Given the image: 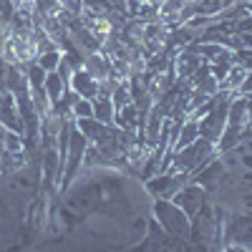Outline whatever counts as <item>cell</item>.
<instances>
[{
	"mask_svg": "<svg viewBox=\"0 0 252 252\" xmlns=\"http://www.w3.org/2000/svg\"><path fill=\"white\" fill-rule=\"evenodd\" d=\"M220 245L227 250H252V217L242 212H227Z\"/></svg>",
	"mask_w": 252,
	"mask_h": 252,
	"instance_id": "cell-4",
	"label": "cell"
},
{
	"mask_svg": "<svg viewBox=\"0 0 252 252\" xmlns=\"http://www.w3.org/2000/svg\"><path fill=\"white\" fill-rule=\"evenodd\" d=\"M207 197H209V192H207V189H204L202 184H197V182H192V179H187V182L177 189V194L172 197V202H174V204H179V207L184 209V212H187L189 217H192V215L197 212V209L207 202Z\"/></svg>",
	"mask_w": 252,
	"mask_h": 252,
	"instance_id": "cell-6",
	"label": "cell"
},
{
	"mask_svg": "<svg viewBox=\"0 0 252 252\" xmlns=\"http://www.w3.org/2000/svg\"><path fill=\"white\" fill-rule=\"evenodd\" d=\"M61 58H63V51H61V48H53V51L38 53V56H35V63L48 73V71H56V68L61 66Z\"/></svg>",
	"mask_w": 252,
	"mask_h": 252,
	"instance_id": "cell-16",
	"label": "cell"
},
{
	"mask_svg": "<svg viewBox=\"0 0 252 252\" xmlns=\"http://www.w3.org/2000/svg\"><path fill=\"white\" fill-rule=\"evenodd\" d=\"M68 89L76 91V94L83 96V98H96V96H98V81L81 66V68L73 71V76H71V81H68Z\"/></svg>",
	"mask_w": 252,
	"mask_h": 252,
	"instance_id": "cell-9",
	"label": "cell"
},
{
	"mask_svg": "<svg viewBox=\"0 0 252 252\" xmlns=\"http://www.w3.org/2000/svg\"><path fill=\"white\" fill-rule=\"evenodd\" d=\"M235 63L245 71H252V48H237L235 51Z\"/></svg>",
	"mask_w": 252,
	"mask_h": 252,
	"instance_id": "cell-23",
	"label": "cell"
},
{
	"mask_svg": "<svg viewBox=\"0 0 252 252\" xmlns=\"http://www.w3.org/2000/svg\"><path fill=\"white\" fill-rule=\"evenodd\" d=\"M154 220L161 224V229L174 245H187L189 232H192V217H189L179 204L172 199H157L154 202Z\"/></svg>",
	"mask_w": 252,
	"mask_h": 252,
	"instance_id": "cell-1",
	"label": "cell"
},
{
	"mask_svg": "<svg viewBox=\"0 0 252 252\" xmlns=\"http://www.w3.org/2000/svg\"><path fill=\"white\" fill-rule=\"evenodd\" d=\"M217 237H222V224L215 217V204L204 202L192 215V232H189V242H194L199 247H222Z\"/></svg>",
	"mask_w": 252,
	"mask_h": 252,
	"instance_id": "cell-3",
	"label": "cell"
},
{
	"mask_svg": "<svg viewBox=\"0 0 252 252\" xmlns=\"http://www.w3.org/2000/svg\"><path fill=\"white\" fill-rule=\"evenodd\" d=\"M111 101H114V109H121L126 103H131V89H129V81H119L114 91H111Z\"/></svg>",
	"mask_w": 252,
	"mask_h": 252,
	"instance_id": "cell-19",
	"label": "cell"
},
{
	"mask_svg": "<svg viewBox=\"0 0 252 252\" xmlns=\"http://www.w3.org/2000/svg\"><path fill=\"white\" fill-rule=\"evenodd\" d=\"M116 109H114V101L111 96H96L94 98V119H98L101 124H114Z\"/></svg>",
	"mask_w": 252,
	"mask_h": 252,
	"instance_id": "cell-14",
	"label": "cell"
},
{
	"mask_svg": "<svg viewBox=\"0 0 252 252\" xmlns=\"http://www.w3.org/2000/svg\"><path fill=\"white\" fill-rule=\"evenodd\" d=\"M237 0H199L197 3V13L202 15H220L222 10H227L229 5H235Z\"/></svg>",
	"mask_w": 252,
	"mask_h": 252,
	"instance_id": "cell-17",
	"label": "cell"
},
{
	"mask_svg": "<svg viewBox=\"0 0 252 252\" xmlns=\"http://www.w3.org/2000/svg\"><path fill=\"white\" fill-rule=\"evenodd\" d=\"M71 116L73 119H89V116H94V98L78 96L73 101V106H71Z\"/></svg>",
	"mask_w": 252,
	"mask_h": 252,
	"instance_id": "cell-21",
	"label": "cell"
},
{
	"mask_svg": "<svg viewBox=\"0 0 252 252\" xmlns=\"http://www.w3.org/2000/svg\"><path fill=\"white\" fill-rule=\"evenodd\" d=\"M134 18H139L141 23H152V20H159V8L152 3H141L134 13Z\"/></svg>",
	"mask_w": 252,
	"mask_h": 252,
	"instance_id": "cell-22",
	"label": "cell"
},
{
	"mask_svg": "<svg viewBox=\"0 0 252 252\" xmlns=\"http://www.w3.org/2000/svg\"><path fill=\"white\" fill-rule=\"evenodd\" d=\"M31 101H33V106H35L38 116H46V114L53 109V101L48 98L46 89H31Z\"/></svg>",
	"mask_w": 252,
	"mask_h": 252,
	"instance_id": "cell-18",
	"label": "cell"
},
{
	"mask_svg": "<svg viewBox=\"0 0 252 252\" xmlns=\"http://www.w3.org/2000/svg\"><path fill=\"white\" fill-rule=\"evenodd\" d=\"M194 139H199V121H197L194 116H189V114H187V119L179 124V129H177V134H174L172 149H182V146L192 144Z\"/></svg>",
	"mask_w": 252,
	"mask_h": 252,
	"instance_id": "cell-10",
	"label": "cell"
},
{
	"mask_svg": "<svg viewBox=\"0 0 252 252\" xmlns=\"http://www.w3.org/2000/svg\"><path fill=\"white\" fill-rule=\"evenodd\" d=\"M5 91H10V94L28 91V78H26V68L23 66L5 63Z\"/></svg>",
	"mask_w": 252,
	"mask_h": 252,
	"instance_id": "cell-11",
	"label": "cell"
},
{
	"mask_svg": "<svg viewBox=\"0 0 252 252\" xmlns=\"http://www.w3.org/2000/svg\"><path fill=\"white\" fill-rule=\"evenodd\" d=\"M146 3H152V5H157V8H159V5L164 3V0H146Z\"/></svg>",
	"mask_w": 252,
	"mask_h": 252,
	"instance_id": "cell-27",
	"label": "cell"
},
{
	"mask_svg": "<svg viewBox=\"0 0 252 252\" xmlns=\"http://www.w3.org/2000/svg\"><path fill=\"white\" fill-rule=\"evenodd\" d=\"M3 152H8V154H20V152H26V136L20 134V131H10V129H8Z\"/></svg>",
	"mask_w": 252,
	"mask_h": 252,
	"instance_id": "cell-20",
	"label": "cell"
},
{
	"mask_svg": "<svg viewBox=\"0 0 252 252\" xmlns=\"http://www.w3.org/2000/svg\"><path fill=\"white\" fill-rule=\"evenodd\" d=\"M83 68H86L96 81H103L114 76V66H111V58L109 53L103 51H94V53H86V58H83Z\"/></svg>",
	"mask_w": 252,
	"mask_h": 252,
	"instance_id": "cell-8",
	"label": "cell"
},
{
	"mask_svg": "<svg viewBox=\"0 0 252 252\" xmlns=\"http://www.w3.org/2000/svg\"><path fill=\"white\" fill-rule=\"evenodd\" d=\"M43 89H46V94H48L51 101H58L63 94H66L68 81L63 78L58 71H48V73H46V81H43Z\"/></svg>",
	"mask_w": 252,
	"mask_h": 252,
	"instance_id": "cell-13",
	"label": "cell"
},
{
	"mask_svg": "<svg viewBox=\"0 0 252 252\" xmlns=\"http://www.w3.org/2000/svg\"><path fill=\"white\" fill-rule=\"evenodd\" d=\"M245 76H247V71H245L242 66H237V63H232V66H229V71H227V76L220 81V91H232V94H237L240 86H242V81H245Z\"/></svg>",
	"mask_w": 252,
	"mask_h": 252,
	"instance_id": "cell-15",
	"label": "cell"
},
{
	"mask_svg": "<svg viewBox=\"0 0 252 252\" xmlns=\"http://www.w3.org/2000/svg\"><path fill=\"white\" fill-rule=\"evenodd\" d=\"M114 124L121 126V129H129V131H139V109L136 103H126V106L116 109V116H114Z\"/></svg>",
	"mask_w": 252,
	"mask_h": 252,
	"instance_id": "cell-12",
	"label": "cell"
},
{
	"mask_svg": "<svg viewBox=\"0 0 252 252\" xmlns=\"http://www.w3.org/2000/svg\"><path fill=\"white\" fill-rule=\"evenodd\" d=\"M237 94H252V71H247V76H245V81H242V86H240Z\"/></svg>",
	"mask_w": 252,
	"mask_h": 252,
	"instance_id": "cell-24",
	"label": "cell"
},
{
	"mask_svg": "<svg viewBox=\"0 0 252 252\" xmlns=\"http://www.w3.org/2000/svg\"><path fill=\"white\" fill-rule=\"evenodd\" d=\"M242 5H245V13L252 15V0H247V3H242Z\"/></svg>",
	"mask_w": 252,
	"mask_h": 252,
	"instance_id": "cell-26",
	"label": "cell"
},
{
	"mask_svg": "<svg viewBox=\"0 0 252 252\" xmlns=\"http://www.w3.org/2000/svg\"><path fill=\"white\" fill-rule=\"evenodd\" d=\"M5 134H8V129L0 124V154H3V146H5Z\"/></svg>",
	"mask_w": 252,
	"mask_h": 252,
	"instance_id": "cell-25",
	"label": "cell"
},
{
	"mask_svg": "<svg viewBox=\"0 0 252 252\" xmlns=\"http://www.w3.org/2000/svg\"><path fill=\"white\" fill-rule=\"evenodd\" d=\"M212 157H217L215 141L199 136V139H194L192 144L182 146V149H174L172 164H169V169H166V172H184V174L192 177V174H194L197 169H202V166L212 159Z\"/></svg>",
	"mask_w": 252,
	"mask_h": 252,
	"instance_id": "cell-2",
	"label": "cell"
},
{
	"mask_svg": "<svg viewBox=\"0 0 252 252\" xmlns=\"http://www.w3.org/2000/svg\"><path fill=\"white\" fill-rule=\"evenodd\" d=\"M227 174V164L222 161V157L217 154V157H212L209 159L202 169H197L192 177V182H197V184H202L207 192H217V189H222V177Z\"/></svg>",
	"mask_w": 252,
	"mask_h": 252,
	"instance_id": "cell-7",
	"label": "cell"
},
{
	"mask_svg": "<svg viewBox=\"0 0 252 252\" xmlns=\"http://www.w3.org/2000/svg\"><path fill=\"white\" fill-rule=\"evenodd\" d=\"M187 179H189V174H184V172H159L146 179V192L154 194L157 199H172Z\"/></svg>",
	"mask_w": 252,
	"mask_h": 252,
	"instance_id": "cell-5",
	"label": "cell"
}]
</instances>
